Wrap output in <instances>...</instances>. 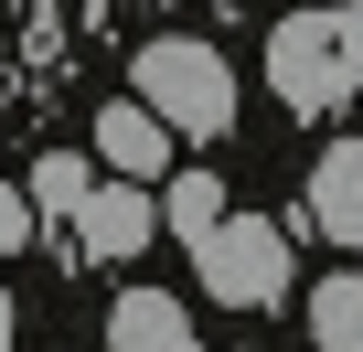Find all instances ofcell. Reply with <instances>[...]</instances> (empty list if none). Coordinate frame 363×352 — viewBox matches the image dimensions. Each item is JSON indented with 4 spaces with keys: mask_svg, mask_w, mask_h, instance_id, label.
I'll list each match as a JSON object with an SVG mask.
<instances>
[{
    "mask_svg": "<svg viewBox=\"0 0 363 352\" xmlns=\"http://www.w3.org/2000/svg\"><path fill=\"white\" fill-rule=\"evenodd\" d=\"M86 193H96V160H86V149H43V160H33V214H65V225H75Z\"/></svg>",
    "mask_w": 363,
    "mask_h": 352,
    "instance_id": "30bf717a",
    "label": "cell"
},
{
    "mask_svg": "<svg viewBox=\"0 0 363 352\" xmlns=\"http://www.w3.org/2000/svg\"><path fill=\"white\" fill-rule=\"evenodd\" d=\"M139 107L171 128V139H225L235 128V64L203 43V33H160L139 54Z\"/></svg>",
    "mask_w": 363,
    "mask_h": 352,
    "instance_id": "7a4b0ae2",
    "label": "cell"
},
{
    "mask_svg": "<svg viewBox=\"0 0 363 352\" xmlns=\"http://www.w3.org/2000/svg\"><path fill=\"white\" fill-rule=\"evenodd\" d=\"M352 75H363V0H299L267 33V96L278 107L331 118V107H352Z\"/></svg>",
    "mask_w": 363,
    "mask_h": 352,
    "instance_id": "6da1fadb",
    "label": "cell"
},
{
    "mask_svg": "<svg viewBox=\"0 0 363 352\" xmlns=\"http://www.w3.org/2000/svg\"><path fill=\"white\" fill-rule=\"evenodd\" d=\"M225 214H235V203H225L214 171H171V182H160V235H182V246H203Z\"/></svg>",
    "mask_w": 363,
    "mask_h": 352,
    "instance_id": "ba28073f",
    "label": "cell"
},
{
    "mask_svg": "<svg viewBox=\"0 0 363 352\" xmlns=\"http://www.w3.org/2000/svg\"><path fill=\"white\" fill-rule=\"evenodd\" d=\"M310 341L320 352H363V267H342V278L310 288Z\"/></svg>",
    "mask_w": 363,
    "mask_h": 352,
    "instance_id": "9c48e42d",
    "label": "cell"
},
{
    "mask_svg": "<svg viewBox=\"0 0 363 352\" xmlns=\"http://www.w3.org/2000/svg\"><path fill=\"white\" fill-rule=\"evenodd\" d=\"M75 235H86V256H107V267H128L150 235H160V203L139 193V182H118V171H107V182L86 193V214H75Z\"/></svg>",
    "mask_w": 363,
    "mask_h": 352,
    "instance_id": "277c9868",
    "label": "cell"
},
{
    "mask_svg": "<svg viewBox=\"0 0 363 352\" xmlns=\"http://www.w3.org/2000/svg\"><path fill=\"white\" fill-rule=\"evenodd\" d=\"M33 225H43V214H33V193L0 182V256H22V246H33Z\"/></svg>",
    "mask_w": 363,
    "mask_h": 352,
    "instance_id": "8fae6325",
    "label": "cell"
},
{
    "mask_svg": "<svg viewBox=\"0 0 363 352\" xmlns=\"http://www.w3.org/2000/svg\"><path fill=\"white\" fill-rule=\"evenodd\" d=\"M299 214H310V235H331L342 256H363V149H320L310 160Z\"/></svg>",
    "mask_w": 363,
    "mask_h": 352,
    "instance_id": "5b68a950",
    "label": "cell"
},
{
    "mask_svg": "<svg viewBox=\"0 0 363 352\" xmlns=\"http://www.w3.org/2000/svg\"><path fill=\"white\" fill-rule=\"evenodd\" d=\"M11 331H22V310H11V288H0V352H11Z\"/></svg>",
    "mask_w": 363,
    "mask_h": 352,
    "instance_id": "7c38bea8",
    "label": "cell"
},
{
    "mask_svg": "<svg viewBox=\"0 0 363 352\" xmlns=\"http://www.w3.org/2000/svg\"><path fill=\"white\" fill-rule=\"evenodd\" d=\"M96 160L118 171V182H160V171H171V128L128 96V107H107V118H96Z\"/></svg>",
    "mask_w": 363,
    "mask_h": 352,
    "instance_id": "8992f818",
    "label": "cell"
},
{
    "mask_svg": "<svg viewBox=\"0 0 363 352\" xmlns=\"http://www.w3.org/2000/svg\"><path fill=\"white\" fill-rule=\"evenodd\" d=\"M107 352H193V320H182V299H160V288H128L107 310Z\"/></svg>",
    "mask_w": 363,
    "mask_h": 352,
    "instance_id": "52a82bcc",
    "label": "cell"
},
{
    "mask_svg": "<svg viewBox=\"0 0 363 352\" xmlns=\"http://www.w3.org/2000/svg\"><path fill=\"white\" fill-rule=\"evenodd\" d=\"M352 96H363V75H352Z\"/></svg>",
    "mask_w": 363,
    "mask_h": 352,
    "instance_id": "4fadbf2b",
    "label": "cell"
},
{
    "mask_svg": "<svg viewBox=\"0 0 363 352\" xmlns=\"http://www.w3.org/2000/svg\"><path fill=\"white\" fill-rule=\"evenodd\" d=\"M193 278H203V299H225V310H278V299H289V235H278L267 214H225V225L193 246Z\"/></svg>",
    "mask_w": 363,
    "mask_h": 352,
    "instance_id": "3957f363",
    "label": "cell"
}]
</instances>
